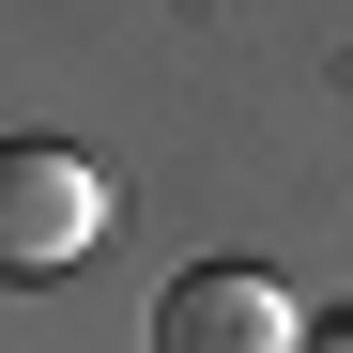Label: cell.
I'll use <instances>...</instances> for the list:
<instances>
[{
    "instance_id": "6da1fadb",
    "label": "cell",
    "mask_w": 353,
    "mask_h": 353,
    "mask_svg": "<svg viewBox=\"0 0 353 353\" xmlns=\"http://www.w3.org/2000/svg\"><path fill=\"white\" fill-rule=\"evenodd\" d=\"M108 215H123V185H108L92 154H62V139L0 154V276H77L108 246Z\"/></svg>"
},
{
    "instance_id": "7a4b0ae2",
    "label": "cell",
    "mask_w": 353,
    "mask_h": 353,
    "mask_svg": "<svg viewBox=\"0 0 353 353\" xmlns=\"http://www.w3.org/2000/svg\"><path fill=\"white\" fill-rule=\"evenodd\" d=\"M154 353H307V323H292V292H276L261 261H200V276L154 307Z\"/></svg>"
},
{
    "instance_id": "3957f363",
    "label": "cell",
    "mask_w": 353,
    "mask_h": 353,
    "mask_svg": "<svg viewBox=\"0 0 353 353\" xmlns=\"http://www.w3.org/2000/svg\"><path fill=\"white\" fill-rule=\"evenodd\" d=\"M307 353H353V323H338V338H307Z\"/></svg>"
}]
</instances>
